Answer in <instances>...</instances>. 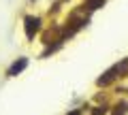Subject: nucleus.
Listing matches in <instances>:
<instances>
[{
  "instance_id": "1",
  "label": "nucleus",
  "mask_w": 128,
  "mask_h": 115,
  "mask_svg": "<svg viewBox=\"0 0 128 115\" xmlns=\"http://www.w3.org/2000/svg\"><path fill=\"white\" fill-rule=\"evenodd\" d=\"M38 17H26V34H28V38H32L34 36V32L38 30Z\"/></svg>"
},
{
  "instance_id": "2",
  "label": "nucleus",
  "mask_w": 128,
  "mask_h": 115,
  "mask_svg": "<svg viewBox=\"0 0 128 115\" xmlns=\"http://www.w3.org/2000/svg\"><path fill=\"white\" fill-rule=\"evenodd\" d=\"M26 66H28V60H26V58H22L19 62H15V64L9 68V75H17V73H22Z\"/></svg>"
},
{
  "instance_id": "3",
  "label": "nucleus",
  "mask_w": 128,
  "mask_h": 115,
  "mask_svg": "<svg viewBox=\"0 0 128 115\" xmlns=\"http://www.w3.org/2000/svg\"><path fill=\"white\" fill-rule=\"evenodd\" d=\"M126 109H128L126 102H120V105H118V111H115L113 115H124V113H126Z\"/></svg>"
},
{
  "instance_id": "4",
  "label": "nucleus",
  "mask_w": 128,
  "mask_h": 115,
  "mask_svg": "<svg viewBox=\"0 0 128 115\" xmlns=\"http://www.w3.org/2000/svg\"><path fill=\"white\" fill-rule=\"evenodd\" d=\"M105 4V0H90V9H100Z\"/></svg>"
},
{
  "instance_id": "5",
  "label": "nucleus",
  "mask_w": 128,
  "mask_h": 115,
  "mask_svg": "<svg viewBox=\"0 0 128 115\" xmlns=\"http://www.w3.org/2000/svg\"><path fill=\"white\" fill-rule=\"evenodd\" d=\"M94 115H105V109H94Z\"/></svg>"
},
{
  "instance_id": "6",
  "label": "nucleus",
  "mask_w": 128,
  "mask_h": 115,
  "mask_svg": "<svg viewBox=\"0 0 128 115\" xmlns=\"http://www.w3.org/2000/svg\"><path fill=\"white\" fill-rule=\"evenodd\" d=\"M70 115H81V113H79V111H73V113H70Z\"/></svg>"
}]
</instances>
